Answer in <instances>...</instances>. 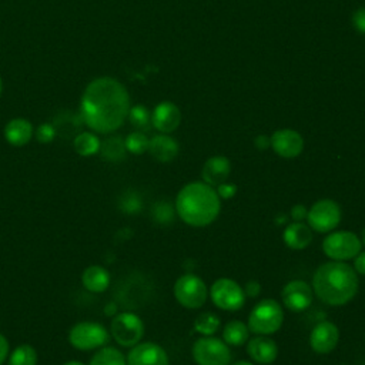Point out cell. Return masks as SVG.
Masks as SVG:
<instances>
[{
	"mask_svg": "<svg viewBox=\"0 0 365 365\" xmlns=\"http://www.w3.org/2000/svg\"><path fill=\"white\" fill-rule=\"evenodd\" d=\"M36 364H37V352L29 344L16 346L9 358V365H36Z\"/></svg>",
	"mask_w": 365,
	"mask_h": 365,
	"instance_id": "obj_29",
	"label": "cell"
},
{
	"mask_svg": "<svg viewBox=\"0 0 365 365\" xmlns=\"http://www.w3.org/2000/svg\"><path fill=\"white\" fill-rule=\"evenodd\" d=\"M362 248L361 238L352 231H331L322 241L324 254L334 261H348L358 255Z\"/></svg>",
	"mask_w": 365,
	"mask_h": 365,
	"instance_id": "obj_5",
	"label": "cell"
},
{
	"mask_svg": "<svg viewBox=\"0 0 365 365\" xmlns=\"http://www.w3.org/2000/svg\"><path fill=\"white\" fill-rule=\"evenodd\" d=\"M271 147L282 158H295L304 150V138L302 135L291 128L277 130L271 138Z\"/></svg>",
	"mask_w": 365,
	"mask_h": 365,
	"instance_id": "obj_14",
	"label": "cell"
},
{
	"mask_svg": "<svg viewBox=\"0 0 365 365\" xmlns=\"http://www.w3.org/2000/svg\"><path fill=\"white\" fill-rule=\"evenodd\" d=\"M33 137V125L26 118H13L4 127V138L14 147L26 145Z\"/></svg>",
	"mask_w": 365,
	"mask_h": 365,
	"instance_id": "obj_21",
	"label": "cell"
},
{
	"mask_svg": "<svg viewBox=\"0 0 365 365\" xmlns=\"http://www.w3.org/2000/svg\"><path fill=\"white\" fill-rule=\"evenodd\" d=\"M339 341V329L331 321L318 322L309 334V346L317 354L332 352Z\"/></svg>",
	"mask_w": 365,
	"mask_h": 365,
	"instance_id": "obj_15",
	"label": "cell"
},
{
	"mask_svg": "<svg viewBox=\"0 0 365 365\" xmlns=\"http://www.w3.org/2000/svg\"><path fill=\"white\" fill-rule=\"evenodd\" d=\"M98 153H101V157L108 161H120L127 153L125 141L121 137H110L101 143Z\"/></svg>",
	"mask_w": 365,
	"mask_h": 365,
	"instance_id": "obj_25",
	"label": "cell"
},
{
	"mask_svg": "<svg viewBox=\"0 0 365 365\" xmlns=\"http://www.w3.org/2000/svg\"><path fill=\"white\" fill-rule=\"evenodd\" d=\"M127 365H170L165 349L155 342H141L131 346Z\"/></svg>",
	"mask_w": 365,
	"mask_h": 365,
	"instance_id": "obj_13",
	"label": "cell"
},
{
	"mask_svg": "<svg viewBox=\"0 0 365 365\" xmlns=\"http://www.w3.org/2000/svg\"><path fill=\"white\" fill-rule=\"evenodd\" d=\"M361 242H362V245L365 247V228L362 230V234H361Z\"/></svg>",
	"mask_w": 365,
	"mask_h": 365,
	"instance_id": "obj_44",
	"label": "cell"
},
{
	"mask_svg": "<svg viewBox=\"0 0 365 365\" xmlns=\"http://www.w3.org/2000/svg\"><path fill=\"white\" fill-rule=\"evenodd\" d=\"M175 214L191 227H207L214 222L221 211V198L214 187L204 181L185 184L174 202Z\"/></svg>",
	"mask_w": 365,
	"mask_h": 365,
	"instance_id": "obj_3",
	"label": "cell"
},
{
	"mask_svg": "<svg viewBox=\"0 0 365 365\" xmlns=\"http://www.w3.org/2000/svg\"><path fill=\"white\" fill-rule=\"evenodd\" d=\"M63 365H84L83 362H78V361H67V362H64Z\"/></svg>",
	"mask_w": 365,
	"mask_h": 365,
	"instance_id": "obj_43",
	"label": "cell"
},
{
	"mask_svg": "<svg viewBox=\"0 0 365 365\" xmlns=\"http://www.w3.org/2000/svg\"><path fill=\"white\" fill-rule=\"evenodd\" d=\"M57 135L56 133V128L53 124L50 123H43L37 127L36 130V138L37 141L43 143V144H47V143H51L54 140V137Z\"/></svg>",
	"mask_w": 365,
	"mask_h": 365,
	"instance_id": "obj_33",
	"label": "cell"
},
{
	"mask_svg": "<svg viewBox=\"0 0 365 365\" xmlns=\"http://www.w3.org/2000/svg\"><path fill=\"white\" fill-rule=\"evenodd\" d=\"M191 354L197 365H231L230 346L212 335L198 338L192 344Z\"/></svg>",
	"mask_w": 365,
	"mask_h": 365,
	"instance_id": "obj_7",
	"label": "cell"
},
{
	"mask_svg": "<svg viewBox=\"0 0 365 365\" xmlns=\"http://www.w3.org/2000/svg\"><path fill=\"white\" fill-rule=\"evenodd\" d=\"M9 355V342L3 334H0V365L7 359Z\"/></svg>",
	"mask_w": 365,
	"mask_h": 365,
	"instance_id": "obj_40",
	"label": "cell"
},
{
	"mask_svg": "<svg viewBox=\"0 0 365 365\" xmlns=\"http://www.w3.org/2000/svg\"><path fill=\"white\" fill-rule=\"evenodd\" d=\"M215 191L221 200H230L237 194V185L232 182H222L215 187Z\"/></svg>",
	"mask_w": 365,
	"mask_h": 365,
	"instance_id": "obj_35",
	"label": "cell"
},
{
	"mask_svg": "<svg viewBox=\"0 0 365 365\" xmlns=\"http://www.w3.org/2000/svg\"><path fill=\"white\" fill-rule=\"evenodd\" d=\"M231 174V163L224 155L210 157L201 170L202 181L210 184L211 187H217L228 180Z\"/></svg>",
	"mask_w": 365,
	"mask_h": 365,
	"instance_id": "obj_18",
	"label": "cell"
},
{
	"mask_svg": "<svg viewBox=\"0 0 365 365\" xmlns=\"http://www.w3.org/2000/svg\"><path fill=\"white\" fill-rule=\"evenodd\" d=\"M178 143L167 135V134H158L154 135L150 143H148V153L161 163H168L171 160H174L178 154Z\"/></svg>",
	"mask_w": 365,
	"mask_h": 365,
	"instance_id": "obj_20",
	"label": "cell"
},
{
	"mask_svg": "<svg viewBox=\"0 0 365 365\" xmlns=\"http://www.w3.org/2000/svg\"><path fill=\"white\" fill-rule=\"evenodd\" d=\"M231 365H254L252 362H250V361H244V359H241V361H235L234 364H231Z\"/></svg>",
	"mask_w": 365,
	"mask_h": 365,
	"instance_id": "obj_42",
	"label": "cell"
},
{
	"mask_svg": "<svg viewBox=\"0 0 365 365\" xmlns=\"http://www.w3.org/2000/svg\"><path fill=\"white\" fill-rule=\"evenodd\" d=\"M307 214H308V208L302 204H297L291 208V218L292 221H297V222H301L304 220H307Z\"/></svg>",
	"mask_w": 365,
	"mask_h": 365,
	"instance_id": "obj_37",
	"label": "cell"
},
{
	"mask_svg": "<svg viewBox=\"0 0 365 365\" xmlns=\"http://www.w3.org/2000/svg\"><path fill=\"white\" fill-rule=\"evenodd\" d=\"M352 24L356 29V31L365 34V7L358 9L352 16Z\"/></svg>",
	"mask_w": 365,
	"mask_h": 365,
	"instance_id": "obj_36",
	"label": "cell"
},
{
	"mask_svg": "<svg viewBox=\"0 0 365 365\" xmlns=\"http://www.w3.org/2000/svg\"><path fill=\"white\" fill-rule=\"evenodd\" d=\"M73 145H74V150L77 154H80L83 157H90L100 151L101 141L98 140V137L96 134H93L90 131H83L74 137Z\"/></svg>",
	"mask_w": 365,
	"mask_h": 365,
	"instance_id": "obj_24",
	"label": "cell"
},
{
	"mask_svg": "<svg viewBox=\"0 0 365 365\" xmlns=\"http://www.w3.org/2000/svg\"><path fill=\"white\" fill-rule=\"evenodd\" d=\"M81 115H76L73 113H64V114H58L53 123L56 133L61 134L64 137L67 135H73V134H78L77 130L81 127Z\"/></svg>",
	"mask_w": 365,
	"mask_h": 365,
	"instance_id": "obj_26",
	"label": "cell"
},
{
	"mask_svg": "<svg viewBox=\"0 0 365 365\" xmlns=\"http://www.w3.org/2000/svg\"><path fill=\"white\" fill-rule=\"evenodd\" d=\"M247 354L257 364H272L278 356V345L268 335H255L247 341Z\"/></svg>",
	"mask_w": 365,
	"mask_h": 365,
	"instance_id": "obj_16",
	"label": "cell"
},
{
	"mask_svg": "<svg viewBox=\"0 0 365 365\" xmlns=\"http://www.w3.org/2000/svg\"><path fill=\"white\" fill-rule=\"evenodd\" d=\"M359 279L354 267L345 261L321 264L312 278V291L325 304L341 307L348 304L358 292Z\"/></svg>",
	"mask_w": 365,
	"mask_h": 365,
	"instance_id": "obj_2",
	"label": "cell"
},
{
	"mask_svg": "<svg viewBox=\"0 0 365 365\" xmlns=\"http://www.w3.org/2000/svg\"><path fill=\"white\" fill-rule=\"evenodd\" d=\"M1 91H3V81H1V77H0V96H1Z\"/></svg>",
	"mask_w": 365,
	"mask_h": 365,
	"instance_id": "obj_45",
	"label": "cell"
},
{
	"mask_svg": "<svg viewBox=\"0 0 365 365\" xmlns=\"http://www.w3.org/2000/svg\"><path fill=\"white\" fill-rule=\"evenodd\" d=\"M244 292H245V297H250V298H255L259 295L261 292V284L255 279H251L245 284L244 287Z\"/></svg>",
	"mask_w": 365,
	"mask_h": 365,
	"instance_id": "obj_38",
	"label": "cell"
},
{
	"mask_svg": "<svg viewBox=\"0 0 365 365\" xmlns=\"http://www.w3.org/2000/svg\"><path fill=\"white\" fill-rule=\"evenodd\" d=\"M312 287L302 279H294L287 282L281 292L284 307L292 312H302L309 308L312 304Z\"/></svg>",
	"mask_w": 365,
	"mask_h": 365,
	"instance_id": "obj_12",
	"label": "cell"
},
{
	"mask_svg": "<svg viewBox=\"0 0 365 365\" xmlns=\"http://www.w3.org/2000/svg\"><path fill=\"white\" fill-rule=\"evenodd\" d=\"M90 365H127V359L120 349L104 346L94 354Z\"/></svg>",
	"mask_w": 365,
	"mask_h": 365,
	"instance_id": "obj_27",
	"label": "cell"
},
{
	"mask_svg": "<svg viewBox=\"0 0 365 365\" xmlns=\"http://www.w3.org/2000/svg\"><path fill=\"white\" fill-rule=\"evenodd\" d=\"M174 214H175V208H173L168 202H158L154 207V218L160 224L171 222L174 220Z\"/></svg>",
	"mask_w": 365,
	"mask_h": 365,
	"instance_id": "obj_32",
	"label": "cell"
},
{
	"mask_svg": "<svg viewBox=\"0 0 365 365\" xmlns=\"http://www.w3.org/2000/svg\"><path fill=\"white\" fill-rule=\"evenodd\" d=\"M341 217L342 211L339 204L331 198H322L314 202L308 210L307 222L311 230L328 234L338 227Z\"/></svg>",
	"mask_w": 365,
	"mask_h": 365,
	"instance_id": "obj_8",
	"label": "cell"
},
{
	"mask_svg": "<svg viewBox=\"0 0 365 365\" xmlns=\"http://www.w3.org/2000/svg\"><path fill=\"white\" fill-rule=\"evenodd\" d=\"M81 282L87 291L98 294L108 288L110 274L101 265H90L83 271Z\"/></svg>",
	"mask_w": 365,
	"mask_h": 365,
	"instance_id": "obj_22",
	"label": "cell"
},
{
	"mask_svg": "<svg viewBox=\"0 0 365 365\" xmlns=\"http://www.w3.org/2000/svg\"><path fill=\"white\" fill-rule=\"evenodd\" d=\"M173 294L177 302L184 308L198 309L208 298V288L198 275L184 274L174 282Z\"/></svg>",
	"mask_w": 365,
	"mask_h": 365,
	"instance_id": "obj_6",
	"label": "cell"
},
{
	"mask_svg": "<svg viewBox=\"0 0 365 365\" xmlns=\"http://www.w3.org/2000/svg\"><path fill=\"white\" fill-rule=\"evenodd\" d=\"M354 269L359 275H365V251H359L354 258Z\"/></svg>",
	"mask_w": 365,
	"mask_h": 365,
	"instance_id": "obj_39",
	"label": "cell"
},
{
	"mask_svg": "<svg viewBox=\"0 0 365 365\" xmlns=\"http://www.w3.org/2000/svg\"><path fill=\"white\" fill-rule=\"evenodd\" d=\"M250 338V329L247 324L238 319H232L227 322L222 328V341L228 346H241Z\"/></svg>",
	"mask_w": 365,
	"mask_h": 365,
	"instance_id": "obj_23",
	"label": "cell"
},
{
	"mask_svg": "<svg viewBox=\"0 0 365 365\" xmlns=\"http://www.w3.org/2000/svg\"><path fill=\"white\" fill-rule=\"evenodd\" d=\"M284 242L291 250H305L312 241V230L308 224L292 221L288 224L282 234Z\"/></svg>",
	"mask_w": 365,
	"mask_h": 365,
	"instance_id": "obj_19",
	"label": "cell"
},
{
	"mask_svg": "<svg viewBox=\"0 0 365 365\" xmlns=\"http://www.w3.org/2000/svg\"><path fill=\"white\" fill-rule=\"evenodd\" d=\"M110 339L108 331L98 322H78L68 332V342L80 351L104 346Z\"/></svg>",
	"mask_w": 365,
	"mask_h": 365,
	"instance_id": "obj_11",
	"label": "cell"
},
{
	"mask_svg": "<svg viewBox=\"0 0 365 365\" xmlns=\"http://www.w3.org/2000/svg\"><path fill=\"white\" fill-rule=\"evenodd\" d=\"M125 141V148L128 153L140 155L145 151H148V143L150 140L145 137V134H143L141 131H134L131 134L127 135Z\"/></svg>",
	"mask_w": 365,
	"mask_h": 365,
	"instance_id": "obj_30",
	"label": "cell"
},
{
	"mask_svg": "<svg viewBox=\"0 0 365 365\" xmlns=\"http://www.w3.org/2000/svg\"><path fill=\"white\" fill-rule=\"evenodd\" d=\"M180 121H181L180 108L171 101L160 103L151 114V123L154 128H157L163 134L173 133L180 125Z\"/></svg>",
	"mask_w": 365,
	"mask_h": 365,
	"instance_id": "obj_17",
	"label": "cell"
},
{
	"mask_svg": "<svg viewBox=\"0 0 365 365\" xmlns=\"http://www.w3.org/2000/svg\"><path fill=\"white\" fill-rule=\"evenodd\" d=\"M214 305L224 311H238L245 304L244 288L231 278H218L208 291Z\"/></svg>",
	"mask_w": 365,
	"mask_h": 365,
	"instance_id": "obj_9",
	"label": "cell"
},
{
	"mask_svg": "<svg viewBox=\"0 0 365 365\" xmlns=\"http://www.w3.org/2000/svg\"><path fill=\"white\" fill-rule=\"evenodd\" d=\"M220 325H221L220 318L212 312H202L194 321V329L204 336L214 335L218 331Z\"/></svg>",
	"mask_w": 365,
	"mask_h": 365,
	"instance_id": "obj_28",
	"label": "cell"
},
{
	"mask_svg": "<svg viewBox=\"0 0 365 365\" xmlns=\"http://www.w3.org/2000/svg\"><path fill=\"white\" fill-rule=\"evenodd\" d=\"M111 335L121 346H134L144 335V322L134 312H120L111 319Z\"/></svg>",
	"mask_w": 365,
	"mask_h": 365,
	"instance_id": "obj_10",
	"label": "cell"
},
{
	"mask_svg": "<svg viewBox=\"0 0 365 365\" xmlns=\"http://www.w3.org/2000/svg\"><path fill=\"white\" fill-rule=\"evenodd\" d=\"M269 145H271V141H269V138H268L267 135H258V137L255 138V147H257V148L265 150V148H268Z\"/></svg>",
	"mask_w": 365,
	"mask_h": 365,
	"instance_id": "obj_41",
	"label": "cell"
},
{
	"mask_svg": "<svg viewBox=\"0 0 365 365\" xmlns=\"http://www.w3.org/2000/svg\"><path fill=\"white\" fill-rule=\"evenodd\" d=\"M128 118H130V123L135 128H147L150 121H151L150 113H148V110L144 106H134V107H131L130 111H128Z\"/></svg>",
	"mask_w": 365,
	"mask_h": 365,
	"instance_id": "obj_31",
	"label": "cell"
},
{
	"mask_svg": "<svg viewBox=\"0 0 365 365\" xmlns=\"http://www.w3.org/2000/svg\"><path fill=\"white\" fill-rule=\"evenodd\" d=\"M121 207L124 210V212L127 214H134L138 212L141 208V200L137 194L134 192H128L125 194V197L121 200Z\"/></svg>",
	"mask_w": 365,
	"mask_h": 365,
	"instance_id": "obj_34",
	"label": "cell"
},
{
	"mask_svg": "<svg viewBox=\"0 0 365 365\" xmlns=\"http://www.w3.org/2000/svg\"><path fill=\"white\" fill-rule=\"evenodd\" d=\"M130 97L125 87L113 77H98L86 87L80 115L96 133L108 134L120 128L128 117Z\"/></svg>",
	"mask_w": 365,
	"mask_h": 365,
	"instance_id": "obj_1",
	"label": "cell"
},
{
	"mask_svg": "<svg viewBox=\"0 0 365 365\" xmlns=\"http://www.w3.org/2000/svg\"><path fill=\"white\" fill-rule=\"evenodd\" d=\"M284 322V311L274 298H265L254 305L248 315L247 327L255 335L275 334Z\"/></svg>",
	"mask_w": 365,
	"mask_h": 365,
	"instance_id": "obj_4",
	"label": "cell"
}]
</instances>
